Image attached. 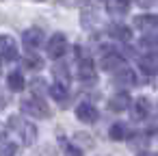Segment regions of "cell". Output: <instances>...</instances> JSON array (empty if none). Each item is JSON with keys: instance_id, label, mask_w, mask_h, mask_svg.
Wrapping results in <instances>:
<instances>
[{"instance_id": "obj_1", "label": "cell", "mask_w": 158, "mask_h": 156, "mask_svg": "<svg viewBox=\"0 0 158 156\" xmlns=\"http://www.w3.org/2000/svg\"><path fill=\"white\" fill-rule=\"evenodd\" d=\"M9 130L24 143V145H33L37 141V126L31 124L28 119H22L20 115H11L9 117Z\"/></svg>"}, {"instance_id": "obj_2", "label": "cell", "mask_w": 158, "mask_h": 156, "mask_svg": "<svg viewBox=\"0 0 158 156\" xmlns=\"http://www.w3.org/2000/svg\"><path fill=\"white\" fill-rule=\"evenodd\" d=\"M20 106H22V113H26V115H31V117H37V119H46V117H50V106H48L46 100H41L37 93L24 98Z\"/></svg>"}, {"instance_id": "obj_3", "label": "cell", "mask_w": 158, "mask_h": 156, "mask_svg": "<svg viewBox=\"0 0 158 156\" xmlns=\"http://www.w3.org/2000/svg\"><path fill=\"white\" fill-rule=\"evenodd\" d=\"M46 52H48L50 59H61V57L67 52V37H65L63 33L52 35L50 41H48V46H46Z\"/></svg>"}, {"instance_id": "obj_4", "label": "cell", "mask_w": 158, "mask_h": 156, "mask_svg": "<svg viewBox=\"0 0 158 156\" xmlns=\"http://www.w3.org/2000/svg\"><path fill=\"white\" fill-rule=\"evenodd\" d=\"M100 65H102V70H104V72H110V74H115L117 70L126 67V59H123L119 52H115V50H108V52H104V57H102Z\"/></svg>"}, {"instance_id": "obj_5", "label": "cell", "mask_w": 158, "mask_h": 156, "mask_svg": "<svg viewBox=\"0 0 158 156\" xmlns=\"http://www.w3.org/2000/svg\"><path fill=\"white\" fill-rule=\"evenodd\" d=\"M18 44L11 35H0V59L2 61H15L18 59Z\"/></svg>"}, {"instance_id": "obj_6", "label": "cell", "mask_w": 158, "mask_h": 156, "mask_svg": "<svg viewBox=\"0 0 158 156\" xmlns=\"http://www.w3.org/2000/svg\"><path fill=\"white\" fill-rule=\"evenodd\" d=\"M152 111V102L149 98H136L134 102H130V115L134 121H143Z\"/></svg>"}, {"instance_id": "obj_7", "label": "cell", "mask_w": 158, "mask_h": 156, "mask_svg": "<svg viewBox=\"0 0 158 156\" xmlns=\"http://www.w3.org/2000/svg\"><path fill=\"white\" fill-rule=\"evenodd\" d=\"M76 117H78L82 124H95L98 117H100V113H98V108H95L91 102H80V104L76 106Z\"/></svg>"}, {"instance_id": "obj_8", "label": "cell", "mask_w": 158, "mask_h": 156, "mask_svg": "<svg viewBox=\"0 0 158 156\" xmlns=\"http://www.w3.org/2000/svg\"><path fill=\"white\" fill-rule=\"evenodd\" d=\"M44 31L41 28H26L24 33H22V44L26 46V48H31V50H35V48H39L41 44H44Z\"/></svg>"}, {"instance_id": "obj_9", "label": "cell", "mask_w": 158, "mask_h": 156, "mask_svg": "<svg viewBox=\"0 0 158 156\" xmlns=\"http://www.w3.org/2000/svg\"><path fill=\"white\" fill-rule=\"evenodd\" d=\"M78 78L85 82H95V65L91 59H80L78 61Z\"/></svg>"}, {"instance_id": "obj_10", "label": "cell", "mask_w": 158, "mask_h": 156, "mask_svg": "<svg viewBox=\"0 0 158 156\" xmlns=\"http://www.w3.org/2000/svg\"><path fill=\"white\" fill-rule=\"evenodd\" d=\"M156 24H158V20L152 13H143V15L134 18V26L139 31H143V33H156Z\"/></svg>"}, {"instance_id": "obj_11", "label": "cell", "mask_w": 158, "mask_h": 156, "mask_svg": "<svg viewBox=\"0 0 158 156\" xmlns=\"http://www.w3.org/2000/svg\"><path fill=\"white\" fill-rule=\"evenodd\" d=\"M115 82L119 87H134L136 85V74L126 65V67H121V70L115 72Z\"/></svg>"}, {"instance_id": "obj_12", "label": "cell", "mask_w": 158, "mask_h": 156, "mask_svg": "<svg viewBox=\"0 0 158 156\" xmlns=\"http://www.w3.org/2000/svg\"><path fill=\"white\" fill-rule=\"evenodd\" d=\"M128 106H130V95H128L126 91H121V93H117V95H113V98L108 100V108L115 111V113L126 111Z\"/></svg>"}, {"instance_id": "obj_13", "label": "cell", "mask_w": 158, "mask_h": 156, "mask_svg": "<svg viewBox=\"0 0 158 156\" xmlns=\"http://www.w3.org/2000/svg\"><path fill=\"white\" fill-rule=\"evenodd\" d=\"M108 35L119 39V41H130L132 39V31L126 26V24H110L108 26Z\"/></svg>"}, {"instance_id": "obj_14", "label": "cell", "mask_w": 158, "mask_h": 156, "mask_svg": "<svg viewBox=\"0 0 158 156\" xmlns=\"http://www.w3.org/2000/svg\"><path fill=\"white\" fill-rule=\"evenodd\" d=\"M108 137H110L113 141H126V139L130 137V130H128V126H126L123 121H117V124H113V126L108 128Z\"/></svg>"}, {"instance_id": "obj_15", "label": "cell", "mask_w": 158, "mask_h": 156, "mask_svg": "<svg viewBox=\"0 0 158 156\" xmlns=\"http://www.w3.org/2000/svg\"><path fill=\"white\" fill-rule=\"evenodd\" d=\"M139 65H141V70H143L147 76H154V74H156V52L143 54V57L139 59Z\"/></svg>"}, {"instance_id": "obj_16", "label": "cell", "mask_w": 158, "mask_h": 156, "mask_svg": "<svg viewBox=\"0 0 158 156\" xmlns=\"http://www.w3.org/2000/svg\"><path fill=\"white\" fill-rule=\"evenodd\" d=\"M50 95H52L56 102H65V100H67V95H69V91H67V85L56 80V82L50 87Z\"/></svg>"}, {"instance_id": "obj_17", "label": "cell", "mask_w": 158, "mask_h": 156, "mask_svg": "<svg viewBox=\"0 0 158 156\" xmlns=\"http://www.w3.org/2000/svg\"><path fill=\"white\" fill-rule=\"evenodd\" d=\"M7 85H9L11 91H22L24 89V76H22V72H11L7 76Z\"/></svg>"}, {"instance_id": "obj_18", "label": "cell", "mask_w": 158, "mask_h": 156, "mask_svg": "<svg viewBox=\"0 0 158 156\" xmlns=\"http://www.w3.org/2000/svg\"><path fill=\"white\" fill-rule=\"evenodd\" d=\"M15 152H18V145L13 143V141H0V156H15Z\"/></svg>"}, {"instance_id": "obj_19", "label": "cell", "mask_w": 158, "mask_h": 156, "mask_svg": "<svg viewBox=\"0 0 158 156\" xmlns=\"http://www.w3.org/2000/svg\"><path fill=\"white\" fill-rule=\"evenodd\" d=\"M141 48H147L149 52H154V48H156V33H143Z\"/></svg>"}, {"instance_id": "obj_20", "label": "cell", "mask_w": 158, "mask_h": 156, "mask_svg": "<svg viewBox=\"0 0 158 156\" xmlns=\"http://www.w3.org/2000/svg\"><path fill=\"white\" fill-rule=\"evenodd\" d=\"M95 24H98L95 11H85V13H82V26H85L87 31H91V26H95Z\"/></svg>"}, {"instance_id": "obj_21", "label": "cell", "mask_w": 158, "mask_h": 156, "mask_svg": "<svg viewBox=\"0 0 158 156\" xmlns=\"http://www.w3.org/2000/svg\"><path fill=\"white\" fill-rule=\"evenodd\" d=\"M61 141H63V150H65V156H82L80 147H76L74 143H67L65 139H61Z\"/></svg>"}, {"instance_id": "obj_22", "label": "cell", "mask_w": 158, "mask_h": 156, "mask_svg": "<svg viewBox=\"0 0 158 156\" xmlns=\"http://www.w3.org/2000/svg\"><path fill=\"white\" fill-rule=\"evenodd\" d=\"M126 9H128V5L117 2V0H115V2H108V11H110V13H123Z\"/></svg>"}, {"instance_id": "obj_23", "label": "cell", "mask_w": 158, "mask_h": 156, "mask_svg": "<svg viewBox=\"0 0 158 156\" xmlns=\"http://www.w3.org/2000/svg\"><path fill=\"white\" fill-rule=\"evenodd\" d=\"M26 67H31V70H41V67H44V61H41L39 57H31V59H26Z\"/></svg>"}, {"instance_id": "obj_24", "label": "cell", "mask_w": 158, "mask_h": 156, "mask_svg": "<svg viewBox=\"0 0 158 156\" xmlns=\"http://www.w3.org/2000/svg\"><path fill=\"white\" fill-rule=\"evenodd\" d=\"M31 87H33V91H35V93H39V91H44V89H46V82H44L41 78H35Z\"/></svg>"}, {"instance_id": "obj_25", "label": "cell", "mask_w": 158, "mask_h": 156, "mask_svg": "<svg viewBox=\"0 0 158 156\" xmlns=\"http://www.w3.org/2000/svg\"><path fill=\"white\" fill-rule=\"evenodd\" d=\"M139 5H141L143 9H152V7L156 5V0H139Z\"/></svg>"}, {"instance_id": "obj_26", "label": "cell", "mask_w": 158, "mask_h": 156, "mask_svg": "<svg viewBox=\"0 0 158 156\" xmlns=\"http://www.w3.org/2000/svg\"><path fill=\"white\" fill-rule=\"evenodd\" d=\"M7 102H9V100H7V95L0 91V108H5V106H7Z\"/></svg>"}, {"instance_id": "obj_27", "label": "cell", "mask_w": 158, "mask_h": 156, "mask_svg": "<svg viewBox=\"0 0 158 156\" xmlns=\"http://www.w3.org/2000/svg\"><path fill=\"white\" fill-rule=\"evenodd\" d=\"M136 156H156V154H154V152H139Z\"/></svg>"}, {"instance_id": "obj_28", "label": "cell", "mask_w": 158, "mask_h": 156, "mask_svg": "<svg viewBox=\"0 0 158 156\" xmlns=\"http://www.w3.org/2000/svg\"><path fill=\"white\" fill-rule=\"evenodd\" d=\"M41 156H56V154H54V152H52V150H46V152H44V154H41Z\"/></svg>"}, {"instance_id": "obj_29", "label": "cell", "mask_w": 158, "mask_h": 156, "mask_svg": "<svg viewBox=\"0 0 158 156\" xmlns=\"http://www.w3.org/2000/svg\"><path fill=\"white\" fill-rule=\"evenodd\" d=\"M5 139V128H2V124H0V141Z\"/></svg>"}, {"instance_id": "obj_30", "label": "cell", "mask_w": 158, "mask_h": 156, "mask_svg": "<svg viewBox=\"0 0 158 156\" xmlns=\"http://www.w3.org/2000/svg\"><path fill=\"white\" fill-rule=\"evenodd\" d=\"M117 2H123V5H128V2H130V0H117Z\"/></svg>"}]
</instances>
